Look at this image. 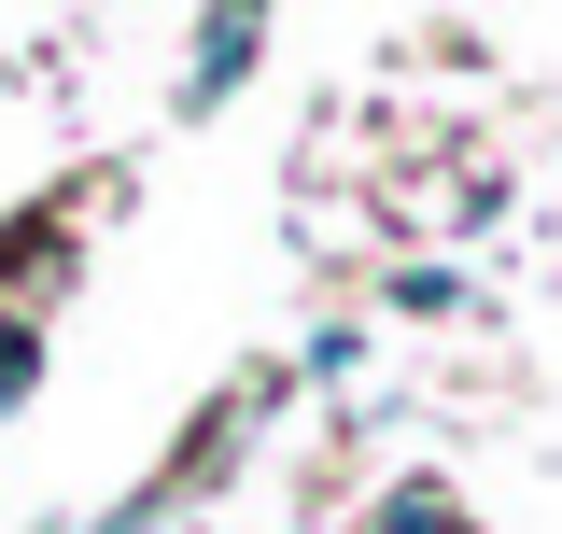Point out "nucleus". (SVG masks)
I'll return each mask as SVG.
<instances>
[{
    "label": "nucleus",
    "mask_w": 562,
    "mask_h": 534,
    "mask_svg": "<svg viewBox=\"0 0 562 534\" xmlns=\"http://www.w3.org/2000/svg\"><path fill=\"white\" fill-rule=\"evenodd\" d=\"M14 394H29V337L0 324V408H14Z\"/></svg>",
    "instance_id": "nucleus-1"
}]
</instances>
